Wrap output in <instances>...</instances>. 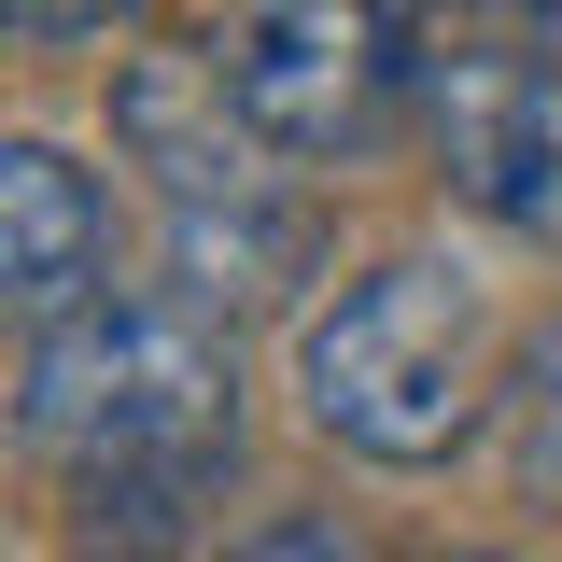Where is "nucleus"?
I'll list each match as a JSON object with an SVG mask.
<instances>
[{
  "mask_svg": "<svg viewBox=\"0 0 562 562\" xmlns=\"http://www.w3.org/2000/svg\"><path fill=\"white\" fill-rule=\"evenodd\" d=\"M14 422L57 479L99 464H239V351L183 281H99L70 324H29Z\"/></svg>",
  "mask_w": 562,
  "mask_h": 562,
  "instance_id": "nucleus-1",
  "label": "nucleus"
},
{
  "mask_svg": "<svg viewBox=\"0 0 562 562\" xmlns=\"http://www.w3.org/2000/svg\"><path fill=\"white\" fill-rule=\"evenodd\" d=\"M295 394L310 422L366 450V464H450L506 380H492V310L450 254H380L366 281H338L295 338Z\"/></svg>",
  "mask_w": 562,
  "mask_h": 562,
  "instance_id": "nucleus-2",
  "label": "nucleus"
},
{
  "mask_svg": "<svg viewBox=\"0 0 562 562\" xmlns=\"http://www.w3.org/2000/svg\"><path fill=\"white\" fill-rule=\"evenodd\" d=\"M113 140L155 169L169 211V268L211 310H268L310 268V198L281 183V140L239 113V85L198 57H127L113 70Z\"/></svg>",
  "mask_w": 562,
  "mask_h": 562,
  "instance_id": "nucleus-3",
  "label": "nucleus"
},
{
  "mask_svg": "<svg viewBox=\"0 0 562 562\" xmlns=\"http://www.w3.org/2000/svg\"><path fill=\"white\" fill-rule=\"evenodd\" d=\"M422 127L450 198L492 211L506 239H549L562 254V57L549 43H464V57L422 70Z\"/></svg>",
  "mask_w": 562,
  "mask_h": 562,
  "instance_id": "nucleus-4",
  "label": "nucleus"
},
{
  "mask_svg": "<svg viewBox=\"0 0 562 562\" xmlns=\"http://www.w3.org/2000/svg\"><path fill=\"white\" fill-rule=\"evenodd\" d=\"M225 85L281 155H351L380 127V99L408 85V43H394L380 0H239Z\"/></svg>",
  "mask_w": 562,
  "mask_h": 562,
  "instance_id": "nucleus-5",
  "label": "nucleus"
},
{
  "mask_svg": "<svg viewBox=\"0 0 562 562\" xmlns=\"http://www.w3.org/2000/svg\"><path fill=\"white\" fill-rule=\"evenodd\" d=\"M99 281H113V198L57 140H14L0 155V295H14V324H70Z\"/></svg>",
  "mask_w": 562,
  "mask_h": 562,
  "instance_id": "nucleus-6",
  "label": "nucleus"
},
{
  "mask_svg": "<svg viewBox=\"0 0 562 562\" xmlns=\"http://www.w3.org/2000/svg\"><path fill=\"white\" fill-rule=\"evenodd\" d=\"M225 479L239 464H99V479H70V549L85 562H169L211 520Z\"/></svg>",
  "mask_w": 562,
  "mask_h": 562,
  "instance_id": "nucleus-7",
  "label": "nucleus"
},
{
  "mask_svg": "<svg viewBox=\"0 0 562 562\" xmlns=\"http://www.w3.org/2000/svg\"><path fill=\"white\" fill-rule=\"evenodd\" d=\"M380 14H394V43H408V85H422V70H436V57H464V43H535L562 0H380Z\"/></svg>",
  "mask_w": 562,
  "mask_h": 562,
  "instance_id": "nucleus-8",
  "label": "nucleus"
},
{
  "mask_svg": "<svg viewBox=\"0 0 562 562\" xmlns=\"http://www.w3.org/2000/svg\"><path fill=\"white\" fill-rule=\"evenodd\" d=\"M506 436H520V492L562 506V324L520 351V394H506Z\"/></svg>",
  "mask_w": 562,
  "mask_h": 562,
  "instance_id": "nucleus-9",
  "label": "nucleus"
},
{
  "mask_svg": "<svg viewBox=\"0 0 562 562\" xmlns=\"http://www.w3.org/2000/svg\"><path fill=\"white\" fill-rule=\"evenodd\" d=\"M225 562H366V549H351L324 506H281V520H254V535H239Z\"/></svg>",
  "mask_w": 562,
  "mask_h": 562,
  "instance_id": "nucleus-10",
  "label": "nucleus"
},
{
  "mask_svg": "<svg viewBox=\"0 0 562 562\" xmlns=\"http://www.w3.org/2000/svg\"><path fill=\"white\" fill-rule=\"evenodd\" d=\"M127 0H14V43H85V29H113Z\"/></svg>",
  "mask_w": 562,
  "mask_h": 562,
  "instance_id": "nucleus-11",
  "label": "nucleus"
}]
</instances>
